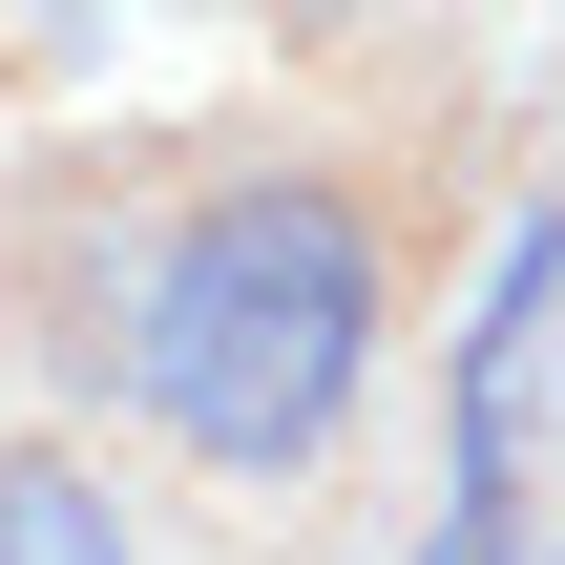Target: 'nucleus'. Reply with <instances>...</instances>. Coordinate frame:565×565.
<instances>
[{
	"label": "nucleus",
	"mask_w": 565,
	"mask_h": 565,
	"mask_svg": "<svg viewBox=\"0 0 565 565\" xmlns=\"http://www.w3.org/2000/svg\"><path fill=\"white\" fill-rule=\"evenodd\" d=\"M0 565H147V545H126V503H105V461L0 440Z\"/></svg>",
	"instance_id": "3"
},
{
	"label": "nucleus",
	"mask_w": 565,
	"mask_h": 565,
	"mask_svg": "<svg viewBox=\"0 0 565 565\" xmlns=\"http://www.w3.org/2000/svg\"><path fill=\"white\" fill-rule=\"evenodd\" d=\"M545 335H565V231L524 210L482 315H461V524H524V398H545Z\"/></svg>",
	"instance_id": "2"
},
{
	"label": "nucleus",
	"mask_w": 565,
	"mask_h": 565,
	"mask_svg": "<svg viewBox=\"0 0 565 565\" xmlns=\"http://www.w3.org/2000/svg\"><path fill=\"white\" fill-rule=\"evenodd\" d=\"M377 335H398V252H377V210H356L335 168H210V189H168V210L126 231V273H105V377H126V419L189 440L210 482L335 461Z\"/></svg>",
	"instance_id": "1"
},
{
	"label": "nucleus",
	"mask_w": 565,
	"mask_h": 565,
	"mask_svg": "<svg viewBox=\"0 0 565 565\" xmlns=\"http://www.w3.org/2000/svg\"><path fill=\"white\" fill-rule=\"evenodd\" d=\"M419 565H524V524H461V503H440V545Z\"/></svg>",
	"instance_id": "4"
}]
</instances>
